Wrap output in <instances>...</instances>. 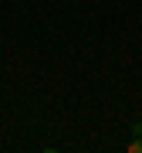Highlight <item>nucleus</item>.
Segmentation results:
<instances>
[{
  "mask_svg": "<svg viewBox=\"0 0 142 153\" xmlns=\"http://www.w3.org/2000/svg\"><path fill=\"white\" fill-rule=\"evenodd\" d=\"M129 150H132V153H142V136H139V140H132V146H129Z\"/></svg>",
  "mask_w": 142,
  "mask_h": 153,
  "instance_id": "f257e3e1",
  "label": "nucleus"
}]
</instances>
